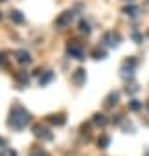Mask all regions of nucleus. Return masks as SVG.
Listing matches in <instances>:
<instances>
[{"mask_svg": "<svg viewBox=\"0 0 149 156\" xmlns=\"http://www.w3.org/2000/svg\"><path fill=\"white\" fill-rule=\"evenodd\" d=\"M28 121H30V114H28L22 107H19V105H17V107L11 110L9 125H11V127H15V129H22Z\"/></svg>", "mask_w": 149, "mask_h": 156, "instance_id": "obj_1", "label": "nucleus"}, {"mask_svg": "<svg viewBox=\"0 0 149 156\" xmlns=\"http://www.w3.org/2000/svg\"><path fill=\"white\" fill-rule=\"evenodd\" d=\"M35 136L41 138V140H52V138H53L52 132H50L48 129H44V127H35Z\"/></svg>", "mask_w": 149, "mask_h": 156, "instance_id": "obj_2", "label": "nucleus"}, {"mask_svg": "<svg viewBox=\"0 0 149 156\" xmlns=\"http://www.w3.org/2000/svg\"><path fill=\"white\" fill-rule=\"evenodd\" d=\"M68 53L74 55L76 59H83V50H81L78 44H70V46H68Z\"/></svg>", "mask_w": 149, "mask_h": 156, "instance_id": "obj_3", "label": "nucleus"}, {"mask_svg": "<svg viewBox=\"0 0 149 156\" xmlns=\"http://www.w3.org/2000/svg\"><path fill=\"white\" fill-rule=\"evenodd\" d=\"M109 145H111V136L101 134V136L98 138V147H100V149H107Z\"/></svg>", "mask_w": 149, "mask_h": 156, "instance_id": "obj_4", "label": "nucleus"}, {"mask_svg": "<svg viewBox=\"0 0 149 156\" xmlns=\"http://www.w3.org/2000/svg\"><path fill=\"white\" fill-rule=\"evenodd\" d=\"M85 81V70H76V73H74V83H76V85H81Z\"/></svg>", "mask_w": 149, "mask_h": 156, "instance_id": "obj_5", "label": "nucleus"}, {"mask_svg": "<svg viewBox=\"0 0 149 156\" xmlns=\"http://www.w3.org/2000/svg\"><path fill=\"white\" fill-rule=\"evenodd\" d=\"M118 35H112V33H109V35H105V42L109 44V46H118Z\"/></svg>", "mask_w": 149, "mask_h": 156, "instance_id": "obj_6", "label": "nucleus"}, {"mask_svg": "<svg viewBox=\"0 0 149 156\" xmlns=\"http://www.w3.org/2000/svg\"><path fill=\"white\" fill-rule=\"evenodd\" d=\"M64 121H66V118H64L63 114H57V116H52V118H50V123H52V125H63Z\"/></svg>", "mask_w": 149, "mask_h": 156, "instance_id": "obj_7", "label": "nucleus"}, {"mask_svg": "<svg viewBox=\"0 0 149 156\" xmlns=\"http://www.w3.org/2000/svg\"><path fill=\"white\" fill-rule=\"evenodd\" d=\"M116 103H118V92H111L105 105H107V107H112V105H116Z\"/></svg>", "mask_w": 149, "mask_h": 156, "instance_id": "obj_8", "label": "nucleus"}, {"mask_svg": "<svg viewBox=\"0 0 149 156\" xmlns=\"http://www.w3.org/2000/svg\"><path fill=\"white\" fill-rule=\"evenodd\" d=\"M52 79H53V73H52V72H46V73L41 77V79H39V83H41V85H46V83L52 81Z\"/></svg>", "mask_w": 149, "mask_h": 156, "instance_id": "obj_9", "label": "nucleus"}, {"mask_svg": "<svg viewBox=\"0 0 149 156\" xmlns=\"http://www.w3.org/2000/svg\"><path fill=\"white\" fill-rule=\"evenodd\" d=\"M129 108H131V110H140V108H142V103H140L138 99H131V101H129Z\"/></svg>", "mask_w": 149, "mask_h": 156, "instance_id": "obj_10", "label": "nucleus"}, {"mask_svg": "<svg viewBox=\"0 0 149 156\" xmlns=\"http://www.w3.org/2000/svg\"><path fill=\"white\" fill-rule=\"evenodd\" d=\"M94 123H96V125H105L107 119H105L103 114H96V116H94Z\"/></svg>", "mask_w": 149, "mask_h": 156, "instance_id": "obj_11", "label": "nucleus"}, {"mask_svg": "<svg viewBox=\"0 0 149 156\" xmlns=\"http://www.w3.org/2000/svg\"><path fill=\"white\" fill-rule=\"evenodd\" d=\"M17 55H19V57H17V59H19V62H28V61H30V55H28L26 51H19Z\"/></svg>", "mask_w": 149, "mask_h": 156, "instance_id": "obj_12", "label": "nucleus"}, {"mask_svg": "<svg viewBox=\"0 0 149 156\" xmlns=\"http://www.w3.org/2000/svg\"><path fill=\"white\" fill-rule=\"evenodd\" d=\"M0 156H17V152L13 149H4L2 152H0Z\"/></svg>", "mask_w": 149, "mask_h": 156, "instance_id": "obj_13", "label": "nucleus"}, {"mask_svg": "<svg viewBox=\"0 0 149 156\" xmlns=\"http://www.w3.org/2000/svg\"><path fill=\"white\" fill-rule=\"evenodd\" d=\"M30 156H46V154H44V152H42L41 149H35V151H33V152H31Z\"/></svg>", "mask_w": 149, "mask_h": 156, "instance_id": "obj_14", "label": "nucleus"}, {"mask_svg": "<svg viewBox=\"0 0 149 156\" xmlns=\"http://www.w3.org/2000/svg\"><path fill=\"white\" fill-rule=\"evenodd\" d=\"M4 143H6V141H4V140H2V138H0V147H2V145H4Z\"/></svg>", "mask_w": 149, "mask_h": 156, "instance_id": "obj_15", "label": "nucleus"}, {"mask_svg": "<svg viewBox=\"0 0 149 156\" xmlns=\"http://www.w3.org/2000/svg\"><path fill=\"white\" fill-rule=\"evenodd\" d=\"M145 105H147V108H149V101H147V103H145Z\"/></svg>", "mask_w": 149, "mask_h": 156, "instance_id": "obj_16", "label": "nucleus"}, {"mask_svg": "<svg viewBox=\"0 0 149 156\" xmlns=\"http://www.w3.org/2000/svg\"><path fill=\"white\" fill-rule=\"evenodd\" d=\"M145 156H149V151H147V152H145Z\"/></svg>", "mask_w": 149, "mask_h": 156, "instance_id": "obj_17", "label": "nucleus"}, {"mask_svg": "<svg viewBox=\"0 0 149 156\" xmlns=\"http://www.w3.org/2000/svg\"><path fill=\"white\" fill-rule=\"evenodd\" d=\"M147 2H149V0H147Z\"/></svg>", "mask_w": 149, "mask_h": 156, "instance_id": "obj_18", "label": "nucleus"}]
</instances>
